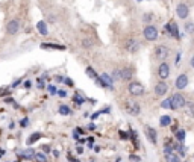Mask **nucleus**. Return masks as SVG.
<instances>
[{
    "label": "nucleus",
    "mask_w": 194,
    "mask_h": 162,
    "mask_svg": "<svg viewBox=\"0 0 194 162\" xmlns=\"http://www.w3.org/2000/svg\"><path fill=\"white\" fill-rule=\"evenodd\" d=\"M134 76L132 68H118V70H114L112 77L117 79V80H131Z\"/></svg>",
    "instance_id": "obj_1"
},
{
    "label": "nucleus",
    "mask_w": 194,
    "mask_h": 162,
    "mask_svg": "<svg viewBox=\"0 0 194 162\" xmlns=\"http://www.w3.org/2000/svg\"><path fill=\"white\" fill-rule=\"evenodd\" d=\"M124 109H126V112L129 115H134V117L140 115V112H141V108H140V105L135 100H127L124 103Z\"/></svg>",
    "instance_id": "obj_2"
},
{
    "label": "nucleus",
    "mask_w": 194,
    "mask_h": 162,
    "mask_svg": "<svg viewBox=\"0 0 194 162\" xmlns=\"http://www.w3.org/2000/svg\"><path fill=\"white\" fill-rule=\"evenodd\" d=\"M170 102H171V109H180V108H184L187 100L182 94H173L170 97Z\"/></svg>",
    "instance_id": "obj_3"
},
{
    "label": "nucleus",
    "mask_w": 194,
    "mask_h": 162,
    "mask_svg": "<svg viewBox=\"0 0 194 162\" xmlns=\"http://www.w3.org/2000/svg\"><path fill=\"white\" fill-rule=\"evenodd\" d=\"M127 91L131 92V96L138 97V96H143V94H144V86L141 85L140 82H131L129 86H127Z\"/></svg>",
    "instance_id": "obj_4"
},
{
    "label": "nucleus",
    "mask_w": 194,
    "mask_h": 162,
    "mask_svg": "<svg viewBox=\"0 0 194 162\" xmlns=\"http://www.w3.org/2000/svg\"><path fill=\"white\" fill-rule=\"evenodd\" d=\"M144 36H146V39H149V41H155V39L158 38V29L152 24L146 26L144 28Z\"/></svg>",
    "instance_id": "obj_5"
},
{
    "label": "nucleus",
    "mask_w": 194,
    "mask_h": 162,
    "mask_svg": "<svg viewBox=\"0 0 194 162\" xmlns=\"http://www.w3.org/2000/svg\"><path fill=\"white\" fill-rule=\"evenodd\" d=\"M155 55H156V58L159 61H165L170 55V50H169L167 46H158L156 49H155Z\"/></svg>",
    "instance_id": "obj_6"
},
{
    "label": "nucleus",
    "mask_w": 194,
    "mask_h": 162,
    "mask_svg": "<svg viewBox=\"0 0 194 162\" xmlns=\"http://www.w3.org/2000/svg\"><path fill=\"white\" fill-rule=\"evenodd\" d=\"M158 76H159L162 80H165L167 77L170 76V67H169V64H167V62H162V64L158 67Z\"/></svg>",
    "instance_id": "obj_7"
},
{
    "label": "nucleus",
    "mask_w": 194,
    "mask_h": 162,
    "mask_svg": "<svg viewBox=\"0 0 194 162\" xmlns=\"http://www.w3.org/2000/svg\"><path fill=\"white\" fill-rule=\"evenodd\" d=\"M124 47L127 52H137L140 49V43L137 41L135 38H127L126 43H124Z\"/></svg>",
    "instance_id": "obj_8"
},
{
    "label": "nucleus",
    "mask_w": 194,
    "mask_h": 162,
    "mask_svg": "<svg viewBox=\"0 0 194 162\" xmlns=\"http://www.w3.org/2000/svg\"><path fill=\"white\" fill-rule=\"evenodd\" d=\"M144 130H146V135H147L149 141H150L152 144H156V142H158V137H156L158 133H156V129H153L152 126H146Z\"/></svg>",
    "instance_id": "obj_9"
},
{
    "label": "nucleus",
    "mask_w": 194,
    "mask_h": 162,
    "mask_svg": "<svg viewBox=\"0 0 194 162\" xmlns=\"http://www.w3.org/2000/svg\"><path fill=\"white\" fill-rule=\"evenodd\" d=\"M176 14H177V17H179V18L185 20V18L188 17V14H190V9H188V6H187V5L179 3V5H177V8H176Z\"/></svg>",
    "instance_id": "obj_10"
},
{
    "label": "nucleus",
    "mask_w": 194,
    "mask_h": 162,
    "mask_svg": "<svg viewBox=\"0 0 194 162\" xmlns=\"http://www.w3.org/2000/svg\"><path fill=\"white\" fill-rule=\"evenodd\" d=\"M167 91H169V85H167L164 80H162V82H158L156 86H155V94H156V96H159V97L165 96Z\"/></svg>",
    "instance_id": "obj_11"
},
{
    "label": "nucleus",
    "mask_w": 194,
    "mask_h": 162,
    "mask_svg": "<svg viewBox=\"0 0 194 162\" xmlns=\"http://www.w3.org/2000/svg\"><path fill=\"white\" fill-rule=\"evenodd\" d=\"M18 29H20V23H18V20H9V21H8V24H6V31H8V33L14 35V33L18 32Z\"/></svg>",
    "instance_id": "obj_12"
},
{
    "label": "nucleus",
    "mask_w": 194,
    "mask_h": 162,
    "mask_svg": "<svg viewBox=\"0 0 194 162\" xmlns=\"http://www.w3.org/2000/svg\"><path fill=\"white\" fill-rule=\"evenodd\" d=\"M187 86H188V76L187 74H179V77L176 79V88L184 89Z\"/></svg>",
    "instance_id": "obj_13"
},
{
    "label": "nucleus",
    "mask_w": 194,
    "mask_h": 162,
    "mask_svg": "<svg viewBox=\"0 0 194 162\" xmlns=\"http://www.w3.org/2000/svg\"><path fill=\"white\" fill-rule=\"evenodd\" d=\"M165 31L167 32H169L171 36H174V38H179V29H177V24L176 23H169V24H167L165 26Z\"/></svg>",
    "instance_id": "obj_14"
},
{
    "label": "nucleus",
    "mask_w": 194,
    "mask_h": 162,
    "mask_svg": "<svg viewBox=\"0 0 194 162\" xmlns=\"http://www.w3.org/2000/svg\"><path fill=\"white\" fill-rule=\"evenodd\" d=\"M100 79L103 80V84H105V88H114V82H112V77L109 76V74H106V73H103L102 76H100Z\"/></svg>",
    "instance_id": "obj_15"
},
{
    "label": "nucleus",
    "mask_w": 194,
    "mask_h": 162,
    "mask_svg": "<svg viewBox=\"0 0 194 162\" xmlns=\"http://www.w3.org/2000/svg\"><path fill=\"white\" fill-rule=\"evenodd\" d=\"M165 159H167V162H180V156L176 152L165 153Z\"/></svg>",
    "instance_id": "obj_16"
},
{
    "label": "nucleus",
    "mask_w": 194,
    "mask_h": 162,
    "mask_svg": "<svg viewBox=\"0 0 194 162\" xmlns=\"http://www.w3.org/2000/svg\"><path fill=\"white\" fill-rule=\"evenodd\" d=\"M185 114L188 117H194V102H187L185 103Z\"/></svg>",
    "instance_id": "obj_17"
},
{
    "label": "nucleus",
    "mask_w": 194,
    "mask_h": 162,
    "mask_svg": "<svg viewBox=\"0 0 194 162\" xmlns=\"http://www.w3.org/2000/svg\"><path fill=\"white\" fill-rule=\"evenodd\" d=\"M36 29H38V32H40L41 35H47V33H49L47 26H46L44 21H38V23H36Z\"/></svg>",
    "instance_id": "obj_18"
},
{
    "label": "nucleus",
    "mask_w": 194,
    "mask_h": 162,
    "mask_svg": "<svg viewBox=\"0 0 194 162\" xmlns=\"http://www.w3.org/2000/svg\"><path fill=\"white\" fill-rule=\"evenodd\" d=\"M21 158H23V159H33V158H35L33 148H26V150L21 153Z\"/></svg>",
    "instance_id": "obj_19"
},
{
    "label": "nucleus",
    "mask_w": 194,
    "mask_h": 162,
    "mask_svg": "<svg viewBox=\"0 0 194 162\" xmlns=\"http://www.w3.org/2000/svg\"><path fill=\"white\" fill-rule=\"evenodd\" d=\"M159 124H161L162 127L170 126V124H171V118H170L169 115H162V117L159 118Z\"/></svg>",
    "instance_id": "obj_20"
},
{
    "label": "nucleus",
    "mask_w": 194,
    "mask_h": 162,
    "mask_svg": "<svg viewBox=\"0 0 194 162\" xmlns=\"http://www.w3.org/2000/svg\"><path fill=\"white\" fill-rule=\"evenodd\" d=\"M41 49H58V50H65V47H64V46H59V44H46V43L41 44Z\"/></svg>",
    "instance_id": "obj_21"
},
{
    "label": "nucleus",
    "mask_w": 194,
    "mask_h": 162,
    "mask_svg": "<svg viewBox=\"0 0 194 162\" xmlns=\"http://www.w3.org/2000/svg\"><path fill=\"white\" fill-rule=\"evenodd\" d=\"M59 114H61V115H70V114H71V109H70L67 105H61V106H59Z\"/></svg>",
    "instance_id": "obj_22"
},
{
    "label": "nucleus",
    "mask_w": 194,
    "mask_h": 162,
    "mask_svg": "<svg viewBox=\"0 0 194 162\" xmlns=\"http://www.w3.org/2000/svg\"><path fill=\"white\" fill-rule=\"evenodd\" d=\"M41 137H43L41 133H32V137H31V138L28 139V144H29V145H32V144H33L35 141H38V139H40Z\"/></svg>",
    "instance_id": "obj_23"
},
{
    "label": "nucleus",
    "mask_w": 194,
    "mask_h": 162,
    "mask_svg": "<svg viewBox=\"0 0 194 162\" xmlns=\"http://www.w3.org/2000/svg\"><path fill=\"white\" fill-rule=\"evenodd\" d=\"M176 139H177L179 142H182V141L185 139V130H184V129H179V130L176 132Z\"/></svg>",
    "instance_id": "obj_24"
},
{
    "label": "nucleus",
    "mask_w": 194,
    "mask_h": 162,
    "mask_svg": "<svg viewBox=\"0 0 194 162\" xmlns=\"http://www.w3.org/2000/svg\"><path fill=\"white\" fill-rule=\"evenodd\" d=\"M86 73H88V76L91 77V79H96V77H97V73L91 68V67H86Z\"/></svg>",
    "instance_id": "obj_25"
},
{
    "label": "nucleus",
    "mask_w": 194,
    "mask_h": 162,
    "mask_svg": "<svg viewBox=\"0 0 194 162\" xmlns=\"http://www.w3.org/2000/svg\"><path fill=\"white\" fill-rule=\"evenodd\" d=\"M35 159H36V162H46L44 153H35Z\"/></svg>",
    "instance_id": "obj_26"
},
{
    "label": "nucleus",
    "mask_w": 194,
    "mask_h": 162,
    "mask_svg": "<svg viewBox=\"0 0 194 162\" xmlns=\"http://www.w3.org/2000/svg\"><path fill=\"white\" fill-rule=\"evenodd\" d=\"M161 106H162V108H170V109H171V102H170V99L162 100V102H161Z\"/></svg>",
    "instance_id": "obj_27"
},
{
    "label": "nucleus",
    "mask_w": 194,
    "mask_h": 162,
    "mask_svg": "<svg viewBox=\"0 0 194 162\" xmlns=\"http://www.w3.org/2000/svg\"><path fill=\"white\" fill-rule=\"evenodd\" d=\"M185 31H187L188 33H193V32H194V24H193V23H187V24H185Z\"/></svg>",
    "instance_id": "obj_28"
},
{
    "label": "nucleus",
    "mask_w": 194,
    "mask_h": 162,
    "mask_svg": "<svg viewBox=\"0 0 194 162\" xmlns=\"http://www.w3.org/2000/svg\"><path fill=\"white\" fill-rule=\"evenodd\" d=\"M20 126H21V127H28V126H29V120H28V118H23V120L20 121Z\"/></svg>",
    "instance_id": "obj_29"
},
{
    "label": "nucleus",
    "mask_w": 194,
    "mask_h": 162,
    "mask_svg": "<svg viewBox=\"0 0 194 162\" xmlns=\"http://www.w3.org/2000/svg\"><path fill=\"white\" fill-rule=\"evenodd\" d=\"M118 135H120V138H121V139H127V138H129V135H127L126 132H123V130H120Z\"/></svg>",
    "instance_id": "obj_30"
},
{
    "label": "nucleus",
    "mask_w": 194,
    "mask_h": 162,
    "mask_svg": "<svg viewBox=\"0 0 194 162\" xmlns=\"http://www.w3.org/2000/svg\"><path fill=\"white\" fill-rule=\"evenodd\" d=\"M74 102H76L77 105H81V103L85 102V99H82V97H79V96H76V97H74Z\"/></svg>",
    "instance_id": "obj_31"
},
{
    "label": "nucleus",
    "mask_w": 194,
    "mask_h": 162,
    "mask_svg": "<svg viewBox=\"0 0 194 162\" xmlns=\"http://www.w3.org/2000/svg\"><path fill=\"white\" fill-rule=\"evenodd\" d=\"M82 44H84V46H86V47H89V46H91V41H89V39H84Z\"/></svg>",
    "instance_id": "obj_32"
},
{
    "label": "nucleus",
    "mask_w": 194,
    "mask_h": 162,
    "mask_svg": "<svg viewBox=\"0 0 194 162\" xmlns=\"http://www.w3.org/2000/svg\"><path fill=\"white\" fill-rule=\"evenodd\" d=\"M58 96H59V97H65V96H67V92H65V91H61V89H59V91H58Z\"/></svg>",
    "instance_id": "obj_33"
},
{
    "label": "nucleus",
    "mask_w": 194,
    "mask_h": 162,
    "mask_svg": "<svg viewBox=\"0 0 194 162\" xmlns=\"http://www.w3.org/2000/svg\"><path fill=\"white\" fill-rule=\"evenodd\" d=\"M43 152L44 153H47V152L50 153V145H43Z\"/></svg>",
    "instance_id": "obj_34"
},
{
    "label": "nucleus",
    "mask_w": 194,
    "mask_h": 162,
    "mask_svg": "<svg viewBox=\"0 0 194 162\" xmlns=\"http://www.w3.org/2000/svg\"><path fill=\"white\" fill-rule=\"evenodd\" d=\"M49 92H50V94H55V92H56V88H55V86H49Z\"/></svg>",
    "instance_id": "obj_35"
},
{
    "label": "nucleus",
    "mask_w": 194,
    "mask_h": 162,
    "mask_svg": "<svg viewBox=\"0 0 194 162\" xmlns=\"http://www.w3.org/2000/svg\"><path fill=\"white\" fill-rule=\"evenodd\" d=\"M171 130H173V132H174V133H176V132H177V130H179V126H177V123H176V124H173V126H171Z\"/></svg>",
    "instance_id": "obj_36"
},
{
    "label": "nucleus",
    "mask_w": 194,
    "mask_h": 162,
    "mask_svg": "<svg viewBox=\"0 0 194 162\" xmlns=\"http://www.w3.org/2000/svg\"><path fill=\"white\" fill-rule=\"evenodd\" d=\"M131 159H132L134 162H138V161H140V158H138V156H135V155H132V156H131Z\"/></svg>",
    "instance_id": "obj_37"
},
{
    "label": "nucleus",
    "mask_w": 194,
    "mask_h": 162,
    "mask_svg": "<svg viewBox=\"0 0 194 162\" xmlns=\"http://www.w3.org/2000/svg\"><path fill=\"white\" fill-rule=\"evenodd\" d=\"M24 88H31V82H29V80H26V82H24Z\"/></svg>",
    "instance_id": "obj_38"
},
{
    "label": "nucleus",
    "mask_w": 194,
    "mask_h": 162,
    "mask_svg": "<svg viewBox=\"0 0 194 162\" xmlns=\"http://www.w3.org/2000/svg\"><path fill=\"white\" fill-rule=\"evenodd\" d=\"M65 84H67V85H70V86H73V82H71L70 79H65Z\"/></svg>",
    "instance_id": "obj_39"
},
{
    "label": "nucleus",
    "mask_w": 194,
    "mask_h": 162,
    "mask_svg": "<svg viewBox=\"0 0 194 162\" xmlns=\"http://www.w3.org/2000/svg\"><path fill=\"white\" fill-rule=\"evenodd\" d=\"M97 117H99V112H97V114H93V117H91V118H93V120H96Z\"/></svg>",
    "instance_id": "obj_40"
},
{
    "label": "nucleus",
    "mask_w": 194,
    "mask_h": 162,
    "mask_svg": "<svg viewBox=\"0 0 194 162\" xmlns=\"http://www.w3.org/2000/svg\"><path fill=\"white\" fill-rule=\"evenodd\" d=\"M191 67H193V68H194V56L191 58Z\"/></svg>",
    "instance_id": "obj_41"
},
{
    "label": "nucleus",
    "mask_w": 194,
    "mask_h": 162,
    "mask_svg": "<svg viewBox=\"0 0 194 162\" xmlns=\"http://www.w3.org/2000/svg\"><path fill=\"white\" fill-rule=\"evenodd\" d=\"M138 2H141V0H138Z\"/></svg>",
    "instance_id": "obj_42"
}]
</instances>
